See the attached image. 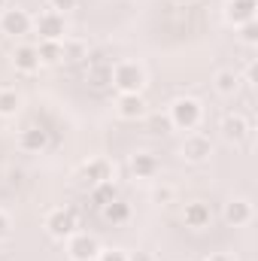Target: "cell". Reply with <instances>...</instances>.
<instances>
[{
    "label": "cell",
    "mask_w": 258,
    "mask_h": 261,
    "mask_svg": "<svg viewBox=\"0 0 258 261\" xmlns=\"http://www.w3.org/2000/svg\"><path fill=\"white\" fill-rule=\"evenodd\" d=\"M200 103L194 97H179L173 107H170V125L179 130H192L200 125Z\"/></svg>",
    "instance_id": "cell-1"
},
{
    "label": "cell",
    "mask_w": 258,
    "mask_h": 261,
    "mask_svg": "<svg viewBox=\"0 0 258 261\" xmlns=\"http://www.w3.org/2000/svg\"><path fill=\"white\" fill-rule=\"evenodd\" d=\"M113 85L122 94H140V88L146 85V73H143V67L131 64V61L116 64V70H113Z\"/></svg>",
    "instance_id": "cell-2"
},
{
    "label": "cell",
    "mask_w": 258,
    "mask_h": 261,
    "mask_svg": "<svg viewBox=\"0 0 258 261\" xmlns=\"http://www.w3.org/2000/svg\"><path fill=\"white\" fill-rule=\"evenodd\" d=\"M67 240H70L67 252H70L73 261H94L97 252H100V243H97V237H91V234H70Z\"/></svg>",
    "instance_id": "cell-3"
},
{
    "label": "cell",
    "mask_w": 258,
    "mask_h": 261,
    "mask_svg": "<svg viewBox=\"0 0 258 261\" xmlns=\"http://www.w3.org/2000/svg\"><path fill=\"white\" fill-rule=\"evenodd\" d=\"M46 231L55 240H67L70 234H76V216L70 210H52L49 219H46Z\"/></svg>",
    "instance_id": "cell-4"
},
{
    "label": "cell",
    "mask_w": 258,
    "mask_h": 261,
    "mask_svg": "<svg viewBox=\"0 0 258 261\" xmlns=\"http://www.w3.org/2000/svg\"><path fill=\"white\" fill-rule=\"evenodd\" d=\"M0 31L9 37H24L31 31V15L24 9H3L0 15Z\"/></svg>",
    "instance_id": "cell-5"
},
{
    "label": "cell",
    "mask_w": 258,
    "mask_h": 261,
    "mask_svg": "<svg viewBox=\"0 0 258 261\" xmlns=\"http://www.w3.org/2000/svg\"><path fill=\"white\" fill-rule=\"evenodd\" d=\"M210 155H213V143H210V137H203V134H192V137H186V143H183V158H186V161L200 164V161H207Z\"/></svg>",
    "instance_id": "cell-6"
},
{
    "label": "cell",
    "mask_w": 258,
    "mask_h": 261,
    "mask_svg": "<svg viewBox=\"0 0 258 261\" xmlns=\"http://www.w3.org/2000/svg\"><path fill=\"white\" fill-rule=\"evenodd\" d=\"M255 9H258V0H228L225 18H228L234 28H240V24H246V21H255Z\"/></svg>",
    "instance_id": "cell-7"
},
{
    "label": "cell",
    "mask_w": 258,
    "mask_h": 261,
    "mask_svg": "<svg viewBox=\"0 0 258 261\" xmlns=\"http://www.w3.org/2000/svg\"><path fill=\"white\" fill-rule=\"evenodd\" d=\"M37 31H40L43 40H55V43H61V37H64V15H58V12H46V15H40V18H37Z\"/></svg>",
    "instance_id": "cell-8"
},
{
    "label": "cell",
    "mask_w": 258,
    "mask_h": 261,
    "mask_svg": "<svg viewBox=\"0 0 258 261\" xmlns=\"http://www.w3.org/2000/svg\"><path fill=\"white\" fill-rule=\"evenodd\" d=\"M82 179H85L88 186L110 182V179H113V167H110V161H104V158H94V161H88V164L82 167Z\"/></svg>",
    "instance_id": "cell-9"
},
{
    "label": "cell",
    "mask_w": 258,
    "mask_h": 261,
    "mask_svg": "<svg viewBox=\"0 0 258 261\" xmlns=\"http://www.w3.org/2000/svg\"><path fill=\"white\" fill-rule=\"evenodd\" d=\"M213 222V210H210V203H203V200H192V203H186V225L189 228H207Z\"/></svg>",
    "instance_id": "cell-10"
},
{
    "label": "cell",
    "mask_w": 258,
    "mask_h": 261,
    "mask_svg": "<svg viewBox=\"0 0 258 261\" xmlns=\"http://www.w3.org/2000/svg\"><path fill=\"white\" fill-rule=\"evenodd\" d=\"M116 107H119V116H122V119H128V122L146 116V100H143L140 94H122Z\"/></svg>",
    "instance_id": "cell-11"
},
{
    "label": "cell",
    "mask_w": 258,
    "mask_h": 261,
    "mask_svg": "<svg viewBox=\"0 0 258 261\" xmlns=\"http://www.w3.org/2000/svg\"><path fill=\"white\" fill-rule=\"evenodd\" d=\"M12 64H15V70H21V73H34V70L40 67V52H37V46H18V49L12 52Z\"/></svg>",
    "instance_id": "cell-12"
},
{
    "label": "cell",
    "mask_w": 258,
    "mask_h": 261,
    "mask_svg": "<svg viewBox=\"0 0 258 261\" xmlns=\"http://www.w3.org/2000/svg\"><path fill=\"white\" fill-rule=\"evenodd\" d=\"M18 146H21L24 152H43V149L49 146V130H43V128H28V130H21V137H18Z\"/></svg>",
    "instance_id": "cell-13"
},
{
    "label": "cell",
    "mask_w": 258,
    "mask_h": 261,
    "mask_svg": "<svg viewBox=\"0 0 258 261\" xmlns=\"http://www.w3.org/2000/svg\"><path fill=\"white\" fill-rule=\"evenodd\" d=\"M100 216H104V222H110V225H125L131 219V203H125L122 197H116V200H110L107 206H100Z\"/></svg>",
    "instance_id": "cell-14"
},
{
    "label": "cell",
    "mask_w": 258,
    "mask_h": 261,
    "mask_svg": "<svg viewBox=\"0 0 258 261\" xmlns=\"http://www.w3.org/2000/svg\"><path fill=\"white\" fill-rule=\"evenodd\" d=\"M249 219H252L249 200H231V203H225V222H228V225L240 228V225H246Z\"/></svg>",
    "instance_id": "cell-15"
},
{
    "label": "cell",
    "mask_w": 258,
    "mask_h": 261,
    "mask_svg": "<svg viewBox=\"0 0 258 261\" xmlns=\"http://www.w3.org/2000/svg\"><path fill=\"white\" fill-rule=\"evenodd\" d=\"M222 134H225V140L240 143V140H246V134H249V122H246L243 116H225V122H222Z\"/></svg>",
    "instance_id": "cell-16"
},
{
    "label": "cell",
    "mask_w": 258,
    "mask_h": 261,
    "mask_svg": "<svg viewBox=\"0 0 258 261\" xmlns=\"http://www.w3.org/2000/svg\"><path fill=\"white\" fill-rule=\"evenodd\" d=\"M131 170H134L140 179H152V176L158 173V158L149 155V152H140V155L131 158Z\"/></svg>",
    "instance_id": "cell-17"
},
{
    "label": "cell",
    "mask_w": 258,
    "mask_h": 261,
    "mask_svg": "<svg viewBox=\"0 0 258 261\" xmlns=\"http://www.w3.org/2000/svg\"><path fill=\"white\" fill-rule=\"evenodd\" d=\"M37 52H40V64H58V61H64V46L55 43V40H43L37 46Z\"/></svg>",
    "instance_id": "cell-18"
},
{
    "label": "cell",
    "mask_w": 258,
    "mask_h": 261,
    "mask_svg": "<svg viewBox=\"0 0 258 261\" xmlns=\"http://www.w3.org/2000/svg\"><path fill=\"white\" fill-rule=\"evenodd\" d=\"M119 197V189L113 186V179L110 182H97V186H91V203L100 210V206H107L110 200H116Z\"/></svg>",
    "instance_id": "cell-19"
},
{
    "label": "cell",
    "mask_w": 258,
    "mask_h": 261,
    "mask_svg": "<svg viewBox=\"0 0 258 261\" xmlns=\"http://www.w3.org/2000/svg\"><path fill=\"white\" fill-rule=\"evenodd\" d=\"M237 88H240V79H237L234 70H219V73H216V91H219V94L231 97V94H237Z\"/></svg>",
    "instance_id": "cell-20"
},
{
    "label": "cell",
    "mask_w": 258,
    "mask_h": 261,
    "mask_svg": "<svg viewBox=\"0 0 258 261\" xmlns=\"http://www.w3.org/2000/svg\"><path fill=\"white\" fill-rule=\"evenodd\" d=\"M88 82H91L94 88H104L107 82H113V67L110 64H94L88 70Z\"/></svg>",
    "instance_id": "cell-21"
},
{
    "label": "cell",
    "mask_w": 258,
    "mask_h": 261,
    "mask_svg": "<svg viewBox=\"0 0 258 261\" xmlns=\"http://www.w3.org/2000/svg\"><path fill=\"white\" fill-rule=\"evenodd\" d=\"M18 107H21V97H18L15 91L3 88V91H0V116H15Z\"/></svg>",
    "instance_id": "cell-22"
},
{
    "label": "cell",
    "mask_w": 258,
    "mask_h": 261,
    "mask_svg": "<svg viewBox=\"0 0 258 261\" xmlns=\"http://www.w3.org/2000/svg\"><path fill=\"white\" fill-rule=\"evenodd\" d=\"M240 40H243V43H249V46H255V43H258V24H255V21L240 24Z\"/></svg>",
    "instance_id": "cell-23"
},
{
    "label": "cell",
    "mask_w": 258,
    "mask_h": 261,
    "mask_svg": "<svg viewBox=\"0 0 258 261\" xmlns=\"http://www.w3.org/2000/svg\"><path fill=\"white\" fill-rule=\"evenodd\" d=\"M149 128L155 130V134H170V116H152V122H149Z\"/></svg>",
    "instance_id": "cell-24"
},
{
    "label": "cell",
    "mask_w": 258,
    "mask_h": 261,
    "mask_svg": "<svg viewBox=\"0 0 258 261\" xmlns=\"http://www.w3.org/2000/svg\"><path fill=\"white\" fill-rule=\"evenodd\" d=\"M94 261H128V255H125L122 249H107V252L100 249V252H97V258H94Z\"/></svg>",
    "instance_id": "cell-25"
},
{
    "label": "cell",
    "mask_w": 258,
    "mask_h": 261,
    "mask_svg": "<svg viewBox=\"0 0 258 261\" xmlns=\"http://www.w3.org/2000/svg\"><path fill=\"white\" fill-rule=\"evenodd\" d=\"M49 3H52V12H58V15H61V12L76 9V3H79V0H49Z\"/></svg>",
    "instance_id": "cell-26"
},
{
    "label": "cell",
    "mask_w": 258,
    "mask_h": 261,
    "mask_svg": "<svg viewBox=\"0 0 258 261\" xmlns=\"http://www.w3.org/2000/svg\"><path fill=\"white\" fill-rule=\"evenodd\" d=\"M155 203H167L170 197H173V189H155Z\"/></svg>",
    "instance_id": "cell-27"
},
{
    "label": "cell",
    "mask_w": 258,
    "mask_h": 261,
    "mask_svg": "<svg viewBox=\"0 0 258 261\" xmlns=\"http://www.w3.org/2000/svg\"><path fill=\"white\" fill-rule=\"evenodd\" d=\"M6 234H9V219H6V216L0 213V240H3Z\"/></svg>",
    "instance_id": "cell-28"
},
{
    "label": "cell",
    "mask_w": 258,
    "mask_h": 261,
    "mask_svg": "<svg viewBox=\"0 0 258 261\" xmlns=\"http://www.w3.org/2000/svg\"><path fill=\"white\" fill-rule=\"evenodd\" d=\"M207 261H234V258H231L228 252H213V255H210Z\"/></svg>",
    "instance_id": "cell-29"
},
{
    "label": "cell",
    "mask_w": 258,
    "mask_h": 261,
    "mask_svg": "<svg viewBox=\"0 0 258 261\" xmlns=\"http://www.w3.org/2000/svg\"><path fill=\"white\" fill-rule=\"evenodd\" d=\"M128 261H152V258H149V255H146V252H137V255H131Z\"/></svg>",
    "instance_id": "cell-30"
},
{
    "label": "cell",
    "mask_w": 258,
    "mask_h": 261,
    "mask_svg": "<svg viewBox=\"0 0 258 261\" xmlns=\"http://www.w3.org/2000/svg\"><path fill=\"white\" fill-rule=\"evenodd\" d=\"M176 6H189V3H194V0H173Z\"/></svg>",
    "instance_id": "cell-31"
},
{
    "label": "cell",
    "mask_w": 258,
    "mask_h": 261,
    "mask_svg": "<svg viewBox=\"0 0 258 261\" xmlns=\"http://www.w3.org/2000/svg\"><path fill=\"white\" fill-rule=\"evenodd\" d=\"M3 6H6V0H0V9H3Z\"/></svg>",
    "instance_id": "cell-32"
}]
</instances>
